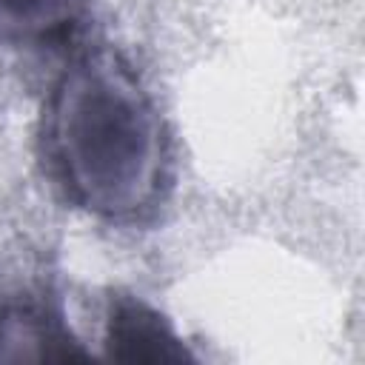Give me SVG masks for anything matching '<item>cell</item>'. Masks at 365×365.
I'll return each mask as SVG.
<instances>
[{"label":"cell","instance_id":"6da1fadb","mask_svg":"<svg viewBox=\"0 0 365 365\" xmlns=\"http://www.w3.org/2000/svg\"><path fill=\"white\" fill-rule=\"evenodd\" d=\"M51 157L71 200L108 220L148 208L165 180L160 114L111 51L80 57L51 100Z\"/></svg>","mask_w":365,"mask_h":365},{"label":"cell","instance_id":"7a4b0ae2","mask_svg":"<svg viewBox=\"0 0 365 365\" xmlns=\"http://www.w3.org/2000/svg\"><path fill=\"white\" fill-rule=\"evenodd\" d=\"M106 356L117 362H194V351L174 325L148 302L131 294H114L106 317Z\"/></svg>","mask_w":365,"mask_h":365},{"label":"cell","instance_id":"3957f363","mask_svg":"<svg viewBox=\"0 0 365 365\" xmlns=\"http://www.w3.org/2000/svg\"><path fill=\"white\" fill-rule=\"evenodd\" d=\"M57 317L31 305H0V362L86 359Z\"/></svg>","mask_w":365,"mask_h":365},{"label":"cell","instance_id":"277c9868","mask_svg":"<svg viewBox=\"0 0 365 365\" xmlns=\"http://www.w3.org/2000/svg\"><path fill=\"white\" fill-rule=\"evenodd\" d=\"M88 0H0V26L17 34H46L77 20Z\"/></svg>","mask_w":365,"mask_h":365}]
</instances>
